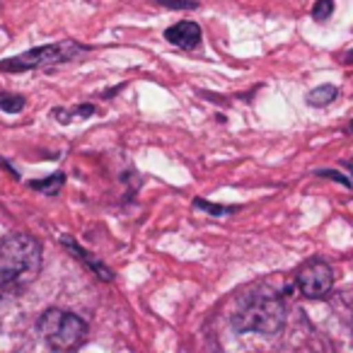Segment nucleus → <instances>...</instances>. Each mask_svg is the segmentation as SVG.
Returning a JSON list of instances; mask_svg holds the SVG:
<instances>
[{
  "mask_svg": "<svg viewBox=\"0 0 353 353\" xmlns=\"http://www.w3.org/2000/svg\"><path fill=\"white\" fill-rule=\"evenodd\" d=\"M298 288L305 298H324L334 285V271L327 261L310 259L298 269Z\"/></svg>",
  "mask_w": 353,
  "mask_h": 353,
  "instance_id": "39448f33",
  "label": "nucleus"
},
{
  "mask_svg": "<svg viewBox=\"0 0 353 353\" xmlns=\"http://www.w3.org/2000/svg\"><path fill=\"white\" fill-rule=\"evenodd\" d=\"M343 63H348V65H353V49L348 51L346 56H343Z\"/></svg>",
  "mask_w": 353,
  "mask_h": 353,
  "instance_id": "4468645a",
  "label": "nucleus"
},
{
  "mask_svg": "<svg viewBox=\"0 0 353 353\" xmlns=\"http://www.w3.org/2000/svg\"><path fill=\"white\" fill-rule=\"evenodd\" d=\"M332 12H334V0H317V3H314V8H312L314 20H319V22L329 20V17H332Z\"/></svg>",
  "mask_w": 353,
  "mask_h": 353,
  "instance_id": "1a4fd4ad",
  "label": "nucleus"
},
{
  "mask_svg": "<svg viewBox=\"0 0 353 353\" xmlns=\"http://www.w3.org/2000/svg\"><path fill=\"white\" fill-rule=\"evenodd\" d=\"M336 94L339 90L334 85H319L312 92H307V104H312V107H327V104H332L336 99Z\"/></svg>",
  "mask_w": 353,
  "mask_h": 353,
  "instance_id": "6e6552de",
  "label": "nucleus"
},
{
  "mask_svg": "<svg viewBox=\"0 0 353 353\" xmlns=\"http://www.w3.org/2000/svg\"><path fill=\"white\" fill-rule=\"evenodd\" d=\"M22 104H25V99L17 97V94H12V97H0V109H6V112H20Z\"/></svg>",
  "mask_w": 353,
  "mask_h": 353,
  "instance_id": "f8f14e48",
  "label": "nucleus"
},
{
  "mask_svg": "<svg viewBox=\"0 0 353 353\" xmlns=\"http://www.w3.org/2000/svg\"><path fill=\"white\" fill-rule=\"evenodd\" d=\"M63 245L68 247V250L73 252V254H78V256H80V261H85V264H88L90 269H92V271H97V274L102 276V281H109V279H112V271H109L104 264H99V261L94 259L92 254H88V252H85V250H80L78 245H73V240H70V237H63Z\"/></svg>",
  "mask_w": 353,
  "mask_h": 353,
  "instance_id": "0eeeda50",
  "label": "nucleus"
},
{
  "mask_svg": "<svg viewBox=\"0 0 353 353\" xmlns=\"http://www.w3.org/2000/svg\"><path fill=\"white\" fill-rule=\"evenodd\" d=\"M351 131H353V121H351Z\"/></svg>",
  "mask_w": 353,
  "mask_h": 353,
  "instance_id": "2eb2a0df",
  "label": "nucleus"
},
{
  "mask_svg": "<svg viewBox=\"0 0 353 353\" xmlns=\"http://www.w3.org/2000/svg\"><path fill=\"white\" fill-rule=\"evenodd\" d=\"M85 46L75 44V41H61V44H46L37 46L32 51L15 56V59L0 61V70H10V73H20V70H32V68H44V65L63 63V61L75 59L78 54H83Z\"/></svg>",
  "mask_w": 353,
  "mask_h": 353,
  "instance_id": "20e7f679",
  "label": "nucleus"
},
{
  "mask_svg": "<svg viewBox=\"0 0 353 353\" xmlns=\"http://www.w3.org/2000/svg\"><path fill=\"white\" fill-rule=\"evenodd\" d=\"M237 332L276 334L285 324V305L276 295H259L247 300L232 319Z\"/></svg>",
  "mask_w": 353,
  "mask_h": 353,
  "instance_id": "f03ea898",
  "label": "nucleus"
},
{
  "mask_svg": "<svg viewBox=\"0 0 353 353\" xmlns=\"http://www.w3.org/2000/svg\"><path fill=\"white\" fill-rule=\"evenodd\" d=\"M41 269V247L30 235H10L0 242V293L25 290Z\"/></svg>",
  "mask_w": 353,
  "mask_h": 353,
  "instance_id": "f257e3e1",
  "label": "nucleus"
},
{
  "mask_svg": "<svg viewBox=\"0 0 353 353\" xmlns=\"http://www.w3.org/2000/svg\"><path fill=\"white\" fill-rule=\"evenodd\" d=\"M162 8H170V10H196L199 0H157Z\"/></svg>",
  "mask_w": 353,
  "mask_h": 353,
  "instance_id": "9b49d317",
  "label": "nucleus"
},
{
  "mask_svg": "<svg viewBox=\"0 0 353 353\" xmlns=\"http://www.w3.org/2000/svg\"><path fill=\"white\" fill-rule=\"evenodd\" d=\"M196 206L203 208V211L213 213V216H228V213H232L235 208H225V206H213V203L203 201V199H196Z\"/></svg>",
  "mask_w": 353,
  "mask_h": 353,
  "instance_id": "ddd939ff",
  "label": "nucleus"
},
{
  "mask_svg": "<svg viewBox=\"0 0 353 353\" xmlns=\"http://www.w3.org/2000/svg\"><path fill=\"white\" fill-rule=\"evenodd\" d=\"M165 39L170 41V44L179 46V49L192 51L201 44V27H199L196 22L182 20V22H176V25L167 27Z\"/></svg>",
  "mask_w": 353,
  "mask_h": 353,
  "instance_id": "423d86ee",
  "label": "nucleus"
},
{
  "mask_svg": "<svg viewBox=\"0 0 353 353\" xmlns=\"http://www.w3.org/2000/svg\"><path fill=\"white\" fill-rule=\"evenodd\" d=\"M61 184H63V174H54V176H49V179H44V182H34L32 187L46 194H56L61 189Z\"/></svg>",
  "mask_w": 353,
  "mask_h": 353,
  "instance_id": "9d476101",
  "label": "nucleus"
},
{
  "mask_svg": "<svg viewBox=\"0 0 353 353\" xmlns=\"http://www.w3.org/2000/svg\"><path fill=\"white\" fill-rule=\"evenodd\" d=\"M85 322L73 312L63 310H46L39 317V334L54 351H73L85 339Z\"/></svg>",
  "mask_w": 353,
  "mask_h": 353,
  "instance_id": "7ed1b4c3",
  "label": "nucleus"
}]
</instances>
